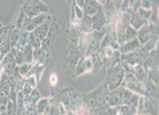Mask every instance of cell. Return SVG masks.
I'll use <instances>...</instances> for the list:
<instances>
[{
  "mask_svg": "<svg viewBox=\"0 0 159 115\" xmlns=\"http://www.w3.org/2000/svg\"><path fill=\"white\" fill-rule=\"evenodd\" d=\"M58 97H59V101L64 105L66 113L74 112L79 106L83 104V95L73 87L61 89L58 93Z\"/></svg>",
  "mask_w": 159,
  "mask_h": 115,
  "instance_id": "obj_1",
  "label": "cell"
},
{
  "mask_svg": "<svg viewBox=\"0 0 159 115\" xmlns=\"http://www.w3.org/2000/svg\"><path fill=\"white\" fill-rule=\"evenodd\" d=\"M126 75V70L120 64H116L114 67L108 68L107 76H106V85H107L108 91H114L122 84L123 78Z\"/></svg>",
  "mask_w": 159,
  "mask_h": 115,
  "instance_id": "obj_2",
  "label": "cell"
},
{
  "mask_svg": "<svg viewBox=\"0 0 159 115\" xmlns=\"http://www.w3.org/2000/svg\"><path fill=\"white\" fill-rule=\"evenodd\" d=\"M48 29H50V21H45L43 24L38 25L35 30H32L30 32V36H29V44L31 45V47L34 50L39 48L42 45V42L45 39V37L48 36Z\"/></svg>",
  "mask_w": 159,
  "mask_h": 115,
  "instance_id": "obj_3",
  "label": "cell"
},
{
  "mask_svg": "<svg viewBox=\"0 0 159 115\" xmlns=\"http://www.w3.org/2000/svg\"><path fill=\"white\" fill-rule=\"evenodd\" d=\"M23 12L25 15H28V17L32 19V17H36L38 15L45 14L48 12V6L44 5L42 1H25Z\"/></svg>",
  "mask_w": 159,
  "mask_h": 115,
  "instance_id": "obj_4",
  "label": "cell"
},
{
  "mask_svg": "<svg viewBox=\"0 0 159 115\" xmlns=\"http://www.w3.org/2000/svg\"><path fill=\"white\" fill-rule=\"evenodd\" d=\"M39 99H40V93L37 89L32 90L29 95H24V108H25V111L28 112L35 111L36 109V105L39 101Z\"/></svg>",
  "mask_w": 159,
  "mask_h": 115,
  "instance_id": "obj_5",
  "label": "cell"
},
{
  "mask_svg": "<svg viewBox=\"0 0 159 115\" xmlns=\"http://www.w3.org/2000/svg\"><path fill=\"white\" fill-rule=\"evenodd\" d=\"M91 23L92 30H95V31H100L104 25L107 23V19L104 14V11L102 7L99 8V11L96 13L95 15L91 16Z\"/></svg>",
  "mask_w": 159,
  "mask_h": 115,
  "instance_id": "obj_6",
  "label": "cell"
},
{
  "mask_svg": "<svg viewBox=\"0 0 159 115\" xmlns=\"http://www.w3.org/2000/svg\"><path fill=\"white\" fill-rule=\"evenodd\" d=\"M93 69V62H92V58L91 56H84L82 59L80 60L79 64L76 67L75 70V76H79L83 73H88V72H91Z\"/></svg>",
  "mask_w": 159,
  "mask_h": 115,
  "instance_id": "obj_7",
  "label": "cell"
},
{
  "mask_svg": "<svg viewBox=\"0 0 159 115\" xmlns=\"http://www.w3.org/2000/svg\"><path fill=\"white\" fill-rule=\"evenodd\" d=\"M139 48H141V44H139V39H137V38H134V39L129 40V42H126V43L122 44L121 46H119V52L121 54H129V53L139 51Z\"/></svg>",
  "mask_w": 159,
  "mask_h": 115,
  "instance_id": "obj_8",
  "label": "cell"
},
{
  "mask_svg": "<svg viewBox=\"0 0 159 115\" xmlns=\"http://www.w3.org/2000/svg\"><path fill=\"white\" fill-rule=\"evenodd\" d=\"M145 68L147 69H158V47L152 50L148 54L145 59Z\"/></svg>",
  "mask_w": 159,
  "mask_h": 115,
  "instance_id": "obj_9",
  "label": "cell"
},
{
  "mask_svg": "<svg viewBox=\"0 0 159 115\" xmlns=\"http://www.w3.org/2000/svg\"><path fill=\"white\" fill-rule=\"evenodd\" d=\"M84 15L90 16V15H95L96 13L99 11V2L98 1H85L84 4Z\"/></svg>",
  "mask_w": 159,
  "mask_h": 115,
  "instance_id": "obj_10",
  "label": "cell"
},
{
  "mask_svg": "<svg viewBox=\"0 0 159 115\" xmlns=\"http://www.w3.org/2000/svg\"><path fill=\"white\" fill-rule=\"evenodd\" d=\"M80 29L83 31V33H91V31H92L91 16H87V15L83 16V19L81 20Z\"/></svg>",
  "mask_w": 159,
  "mask_h": 115,
  "instance_id": "obj_11",
  "label": "cell"
},
{
  "mask_svg": "<svg viewBox=\"0 0 159 115\" xmlns=\"http://www.w3.org/2000/svg\"><path fill=\"white\" fill-rule=\"evenodd\" d=\"M32 54H34V48L31 47L30 44H28L22 50V60H23V64H34L32 62Z\"/></svg>",
  "mask_w": 159,
  "mask_h": 115,
  "instance_id": "obj_12",
  "label": "cell"
},
{
  "mask_svg": "<svg viewBox=\"0 0 159 115\" xmlns=\"http://www.w3.org/2000/svg\"><path fill=\"white\" fill-rule=\"evenodd\" d=\"M34 64H35V62H34V64H21V66H19V67H17L19 75H20L22 78L25 79V77H27V75L29 74V72H30L31 68L34 67Z\"/></svg>",
  "mask_w": 159,
  "mask_h": 115,
  "instance_id": "obj_13",
  "label": "cell"
},
{
  "mask_svg": "<svg viewBox=\"0 0 159 115\" xmlns=\"http://www.w3.org/2000/svg\"><path fill=\"white\" fill-rule=\"evenodd\" d=\"M48 105V98H40L39 101L36 105V112L38 115H42L46 111V107Z\"/></svg>",
  "mask_w": 159,
  "mask_h": 115,
  "instance_id": "obj_14",
  "label": "cell"
},
{
  "mask_svg": "<svg viewBox=\"0 0 159 115\" xmlns=\"http://www.w3.org/2000/svg\"><path fill=\"white\" fill-rule=\"evenodd\" d=\"M48 83L51 85L52 87H54L58 84V75L54 74V73H52L51 75H50V78H48Z\"/></svg>",
  "mask_w": 159,
  "mask_h": 115,
  "instance_id": "obj_15",
  "label": "cell"
},
{
  "mask_svg": "<svg viewBox=\"0 0 159 115\" xmlns=\"http://www.w3.org/2000/svg\"><path fill=\"white\" fill-rule=\"evenodd\" d=\"M141 8H143V9H145V11H151L152 1H147V0L141 1Z\"/></svg>",
  "mask_w": 159,
  "mask_h": 115,
  "instance_id": "obj_16",
  "label": "cell"
},
{
  "mask_svg": "<svg viewBox=\"0 0 159 115\" xmlns=\"http://www.w3.org/2000/svg\"><path fill=\"white\" fill-rule=\"evenodd\" d=\"M54 115H67V113H66V109H65L64 105L60 103L59 104V109H58V112H57Z\"/></svg>",
  "mask_w": 159,
  "mask_h": 115,
  "instance_id": "obj_17",
  "label": "cell"
},
{
  "mask_svg": "<svg viewBox=\"0 0 159 115\" xmlns=\"http://www.w3.org/2000/svg\"><path fill=\"white\" fill-rule=\"evenodd\" d=\"M42 115H52V114H51V113H50V111H48V107H46V111L44 112V113H43V114H42Z\"/></svg>",
  "mask_w": 159,
  "mask_h": 115,
  "instance_id": "obj_18",
  "label": "cell"
},
{
  "mask_svg": "<svg viewBox=\"0 0 159 115\" xmlns=\"http://www.w3.org/2000/svg\"><path fill=\"white\" fill-rule=\"evenodd\" d=\"M30 115H38V114H37L36 109H35V111H31V112H30Z\"/></svg>",
  "mask_w": 159,
  "mask_h": 115,
  "instance_id": "obj_19",
  "label": "cell"
},
{
  "mask_svg": "<svg viewBox=\"0 0 159 115\" xmlns=\"http://www.w3.org/2000/svg\"><path fill=\"white\" fill-rule=\"evenodd\" d=\"M22 115H30V112H28V111H24L23 113H22Z\"/></svg>",
  "mask_w": 159,
  "mask_h": 115,
  "instance_id": "obj_20",
  "label": "cell"
},
{
  "mask_svg": "<svg viewBox=\"0 0 159 115\" xmlns=\"http://www.w3.org/2000/svg\"><path fill=\"white\" fill-rule=\"evenodd\" d=\"M0 115H7V113L5 112V113H1V114H0Z\"/></svg>",
  "mask_w": 159,
  "mask_h": 115,
  "instance_id": "obj_21",
  "label": "cell"
}]
</instances>
